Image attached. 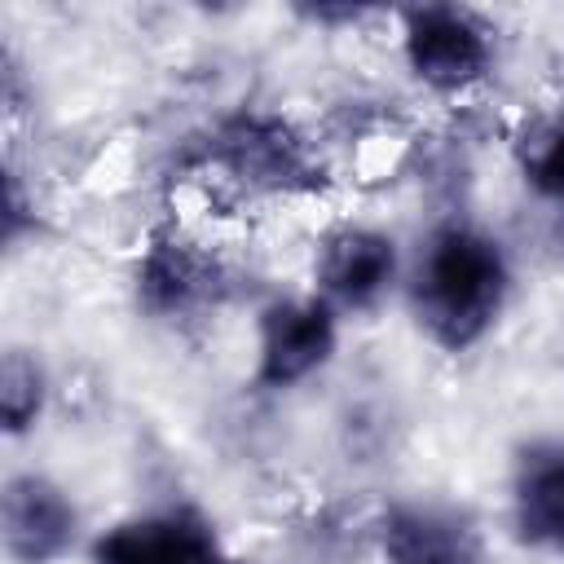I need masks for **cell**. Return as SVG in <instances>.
<instances>
[{"mask_svg":"<svg viewBox=\"0 0 564 564\" xmlns=\"http://www.w3.org/2000/svg\"><path fill=\"white\" fill-rule=\"evenodd\" d=\"M300 18L304 22H313V26H330V22H361V18H370V9H330V4H317V9H300Z\"/></svg>","mask_w":564,"mask_h":564,"instance_id":"cell-14","label":"cell"},{"mask_svg":"<svg viewBox=\"0 0 564 564\" xmlns=\"http://www.w3.org/2000/svg\"><path fill=\"white\" fill-rule=\"evenodd\" d=\"M348 322L308 286L269 291L251 308V361L247 383L256 397H291L322 379L339 348Z\"/></svg>","mask_w":564,"mask_h":564,"instance_id":"cell-5","label":"cell"},{"mask_svg":"<svg viewBox=\"0 0 564 564\" xmlns=\"http://www.w3.org/2000/svg\"><path fill=\"white\" fill-rule=\"evenodd\" d=\"M44 234V216L35 207V194H26L22 172L9 163L4 167V207H0V242L9 256H18L22 247H31Z\"/></svg>","mask_w":564,"mask_h":564,"instance_id":"cell-13","label":"cell"},{"mask_svg":"<svg viewBox=\"0 0 564 564\" xmlns=\"http://www.w3.org/2000/svg\"><path fill=\"white\" fill-rule=\"evenodd\" d=\"M520 291L511 242L476 212L432 216L405 256L401 313L441 357H467L494 339Z\"/></svg>","mask_w":564,"mask_h":564,"instance_id":"cell-1","label":"cell"},{"mask_svg":"<svg viewBox=\"0 0 564 564\" xmlns=\"http://www.w3.org/2000/svg\"><path fill=\"white\" fill-rule=\"evenodd\" d=\"M366 538L379 564H489V533L480 516L445 494H388Z\"/></svg>","mask_w":564,"mask_h":564,"instance_id":"cell-8","label":"cell"},{"mask_svg":"<svg viewBox=\"0 0 564 564\" xmlns=\"http://www.w3.org/2000/svg\"><path fill=\"white\" fill-rule=\"evenodd\" d=\"M97 524L75 489L44 467H9L0 480V551L9 564H70Z\"/></svg>","mask_w":564,"mask_h":564,"instance_id":"cell-9","label":"cell"},{"mask_svg":"<svg viewBox=\"0 0 564 564\" xmlns=\"http://www.w3.org/2000/svg\"><path fill=\"white\" fill-rule=\"evenodd\" d=\"M225 551L220 520L198 498L172 494L97 524L84 564H216Z\"/></svg>","mask_w":564,"mask_h":564,"instance_id":"cell-7","label":"cell"},{"mask_svg":"<svg viewBox=\"0 0 564 564\" xmlns=\"http://www.w3.org/2000/svg\"><path fill=\"white\" fill-rule=\"evenodd\" d=\"M198 163L220 172V181L238 185L242 194L264 198H304L330 185L317 141L291 115L264 106L220 115L198 145Z\"/></svg>","mask_w":564,"mask_h":564,"instance_id":"cell-3","label":"cell"},{"mask_svg":"<svg viewBox=\"0 0 564 564\" xmlns=\"http://www.w3.org/2000/svg\"><path fill=\"white\" fill-rule=\"evenodd\" d=\"M53 405V370L35 344H4L0 352V432L26 441L44 427Z\"/></svg>","mask_w":564,"mask_h":564,"instance_id":"cell-11","label":"cell"},{"mask_svg":"<svg viewBox=\"0 0 564 564\" xmlns=\"http://www.w3.org/2000/svg\"><path fill=\"white\" fill-rule=\"evenodd\" d=\"M392 48L405 79L436 101H467L498 79L502 31L463 0H414L392 9Z\"/></svg>","mask_w":564,"mask_h":564,"instance_id":"cell-2","label":"cell"},{"mask_svg":"<svg viewBox=\"0 0 564 564\" xmlns=\"http://www.w3.org/2000/svg\"><path fill=\"white\" fill-rule=\"evenodd\" d=\"M551 247H555V256L564 260V207L551 212Z\"/></svg>","mask_w":564,"mask_h":564,"instance_id":"cell-15","label":"cell"},{"mask_svg":"<svg viewBox=\"0 0 564 564\" xmlns=\"http://www.w3.org/2000/svg\"><path fill=\"white\" fill-rule=\"evenodd\" d=\"M502 524L520 551L564 564V432H533L511 445Z\"/></svg>","mask_w":564,"mask_h":564,"instance_id":"cell-10","label":"cell"},{"mask_svg":"<svg viewBox=\"0 0 564 564\" xmlns=\"http://www.w3.org/2000/svg\"><path fill=\"white\" fill-rule=\"evenodd\" d=\"M132 308L150 326L189 330L212 322L234 295V269L189 229L163 220L154 225L128 264Z\"/></svg>","mask_w":564,"mask_h":564,"instance_id":"cell-4","label":"cell"},{"mask_svg":"<svg viewBox=\"0 0 564 564\" xmlns=\"http://www.w3.org/2000/svg\"><path fill=\"white\" fill-rule=\"evenodd\" d=\"M511 172L542 207H564V106L520 119L511 132Z\"/></svg>","mask_w":564,"mask_h":564,"instance_id":"cell-12","label":"cell"},{"mask_svg":"<svg viewBox=\"0 0 564 564\" xmlns=\"http://www.w3.org/2000/svg\"><path fill=\"white\" fill-rule=\"evenodd\" d=\"M216 564H264V560H256V555H242V551H234V546H229V551H225Z\"/></svg>","mask_w":564,"mask_h":564,"instance_id":"cell-16","label":"cell"},{"mask_svg":"<svg viewBox=\"0 0 564 564\" xmlns=\"http://www.w3.org/2000/svg\"><path fill=\"white\" fill-rule=\"evenodd\" d=\"M410 242L375 220H335L317 234L308 291H317L348 326L401 308Z\"/></svg>","mask_w":564,"mask_h":564,"instance_id":"cell-6","label":"cell"}]
</instances>
